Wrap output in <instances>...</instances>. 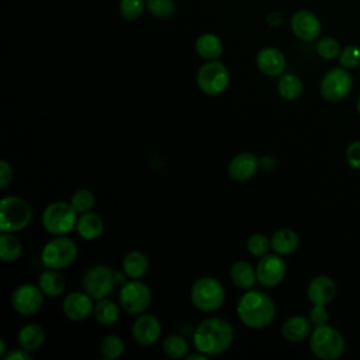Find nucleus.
Listing matches in <instances>:
<instances>
[{"mask_svg": "<svg viewBox=\"0 0 360 360\" xmlns=\"http://www.w3.org/2000/svg\"><path fill=\"white\" fill-rule=\"evenodd\" d=\"M235 332L232 325L222 318H207L201 321L193 332V345L195 350L207 357L221 356L228 352L233 343Z\"/></svg>", "mask_w": 360, "mask_h": 360, "instance_id": "f257e3e1", "label": "nucleus"}, {"mask_svg": "<svg viewBox=\"0 0 360 360\" xmlns=\"http://www.w3.org/2000/svg\"><path fill=\"white\" fill-rule=\"evenodd\" d=\"M239 321L250 329L267 328L276 316L273 298L260 290H246L236 304Z\"/></svg>", "mask_w": 360, "mask_h": 360, "instance_id": "f03ea898", "label": "nucleus"}, {"mask_svg": "<svg viewBox=\"0 0 360 360\" xmlns=\"http://www.w3.org/2000/svg\"><path fill=\"white\" fill-rule=\"evenodd\" d=\"M309 349L321 360H336L346 349L343 335L333 326L325 323L315 326L309 335Z\"/></svg>", "mask_w": 360, "mask_h": 360, "instance_id": "7ed1b4c3", "label": "nucleus"}, {"mask_svg": "<svg viewBox=\"0 0 360 360\" xmlns=\"http://www.w3.org/2000/svg\"><path fill=\"white\" fill-rule=\"evenodd\" d=\"M190 298L197 309L202 312H215L225 302V288L218 278L202 276L193 283Z\"/></svg>", "mask_w": 360, "mask_h": 360, "instance_id": "20e7f679", "label": "nucleus"}, {"mask_svg": "<svg viewBox=\"0 0 360 360\" xmlns=\"http://www.w3.org/2000/svg\"><path fill=\"white\" fill-rule=\"evenodd\" d=\"M77 217L79 215L70 202L53 201L48 204L42 211L41 222L48 233L53 236H62L76 229Z\"/></svg>", "mask_w": 360, "mask_h": 360, "instance_id": "39448f33", "label": "nucleus"}, {"mask_svg": "<svg viewBox=\"0 0 360 360\" xmlns=\"http://www.w3.org/2000/svg\"><path fill=\"white\" fill-rule=\"evenodd\" d=\"M32 219V211L28 202L17 195H6L0 201V231L20 232L25 229Z\"/></svg>", "mask_w": 360, "mask_h": 360, "instance_id": "423d86ee", "label": "nucleus"}, {"mask_svg": "<svg viewBox=\"0 0 360 360\" xmlns=\"http://www.w3.org/2000/svg\"><path fill=\"white\" fill-rule=\"evenodd\" d=\"M77 253V245L73 239L65 235L55 236L42 248L41 262L45 269L62 270L76 260Z\"/></svg>", "mask_w": 360, "mask_h": 360, "instance_id": "0eeeda50", "label": "nucleus"}, {"mask_svg": "<svg viewBox=\"0 0 360 360\" xmlns=\"http://www.w3.org/2000/svg\"><path fill=\"white\" fill-rule=\"evenodd\" d=\"M229 79L228 68L218 59L207 60L197 70L198 89L211 97L222 94L229 86Z\"/></svg>", "mask_w": 360, "mask_h": 360, "instance_id": "6e6552de", "label": "nucleus"}, {"mask_svg": "<svg viewBox=\"0 0 360 360\" xmlns=\"http://www.w3.org/2000/svg\"><path fill=\"white\" fill-rule=\"evenodd\" d=\"M118 302L121 309L128 315H139L150 307L152 291L141 278H131L121 285Z\"/></svg>", "mask_w": 360, "mask_h": 360, "instance_id": "1a4fd4ad", "label": "nucleus"}, {"mask_svg": "<svg viewBox=\"0 0 360 360\" xmlns=\"http://www.w3.org/2000/svg\"><path fill=\"white\" fill-rule=\"evenodd\" d=\"M115 284V273L107 264H94L89 267L82 277L83 290L94 301L107 298L112 292Z\"/></svg>", "mask_w": 360, "mask_h": 360, "instance_id": "9d476101", "label": "nucleus"}, {"mask_svg": "<svg viewBox=\"0 0 360 360\" xmlns=\"http://www.w3.org/2000/svg\"><path fill=\"white\" fill-rule=\"evenodd\" d=\"M353 89V77L345 68H332L321 79L319 93L325 101L338 103L349 96Z\"/></svg>", "mask_w": 360, "mask_h": 360, "instance_id": "9b49d317", "label": "nucleus"}, {"mask_svg": "<svg viewBox=\"0 0 360 360\" xmlns=\"http://www.w3.org/2000/svg\"><path fill=\"white\" fill-rule=\"evenodd\" d=\"M44 297L45 294L42 292L39 285L24 283L14 288V291L11 292L10 302L17 314L31 316L42 308Z\"/></svg>", "mask_w": 360, "mask_h": 360, "instance_id": "f8f14e48", "label": "nucleus"}, {"mask_svg": "<svg viewBox=\"0 0 360 360\" xmlns=\"http://www.w3.org/2000/svg\"><path fill=\"white\" fill-rule=\"evenodd\" d=\"M287 273V264L283 256L277 253H267L259 257L256 264V277L257 283L263 287L271 288L278 285Z\"/></svg>", "mask_w": 360, "mask_h": 360, "instance_id": "ddd939ff", "label": "nucleus"}, {"mask_svg": "<svg viewBox=\"0 0 360 360\" xmlns=\"http://www.w3.org/2000/svg\"><path fill=\"white\" fill-rule=\"evenodd\" d=\"M131 333L138 345L152 346L162 335V323L153 314L143 312L135 318Z\"/></svg>", "mask_w": 360, "mask_h": 360, "instance_id": "4468645a", "label": "nucleus"}, {"mask_svg": "<svg viewBox=\"0 0 360 360\" xmlns=\"http://www.w3.org/2000/svg\"><path fill=\"white\" fill-rule=\"evenodd\" d=\"M94 309L93 298L86 291H70L62 302V312L70 321H84Z\"/></svg>", "mask_w": 360, "mask_h": 360, "instance_id": "2eb2a0df", "label": "nucleus"}, {"mask_svg": "<svg viewBox=\"0 0 360 360\" xmlns=\"http://www.w3.org/2000/svg\"><path fill=\"white\" fill-rule=\"evenodd\" d=\"M291 31L294 35L305 42L314 41L321 35V21L319 18L309 10H298L292 14L291 21Z\"/></svg>", "mask_w": 360, "mask_h": 360, "instance_id": "dca6fc26", "label": "nucleus"}, {"mask_svg": "<svg viewBox=\"0 0 360 360\" xmlns=\"http://www.w3.org/2000/svg\"><path fill=\"white\" fill-rule=\"evenodd\" d=\"M259 169V158L252 152H242L231 159L228 165V174L232 180L245 183L250 180Z\"/></svg>", "mask_w": 360, "mask_h": 360, "instance_id": "f3484780", "label": "nucleus"}, {"mask_svg": "<svg viewBox=\"0 0 360 360\" xmlns=\"http://www.w3.org/2000/svg\"><path fill=\"white\" fill-rule=\"evenodd\" d=\"M256 66L263 75L269 77H278L285 69L284 53L278 48L264 46L256 55Z\"/></svg>", "mask_w": 360, "mask_h": 360, "instance_id": "a211bd4d", "label": "nucleus"}, {"mask_svg": "<svg viewBox=\"0 0 360 360\" xmlns=\"http://www.w3.org/2000/svg\"><path fill=\"white\" fill-rule=\"evenodd\" d=\"M307 295L312 305H326L336 295V284L329 276H316L309 281Z\"/></svg>", "mask_w": 360, "mask_h": 360, "instance_id": "6ab92c4d", "label": "nucleus"}, {"mask_svg": "<svg viewBox=\"0 0 360 360\" xmlns=\"http://www.w3.org/2000/svg\"><path fill=\"white\" fill-rule=\"evenodd\" d=\"M312 332V323L308 316L292 315L281 325V336L291 343L304 342Z\"/></svg>", "mask_w": 360, "mask_h": 360, "instance_id": "aec40b11", "label": "nucleus"}, {"mask_svg": "<svg viewBox=\"0 0 360 360\" xmlns=\"http://www.w3.org/2000/svg\"><path fill=\"white\" fill-rule=\"evenodd\" d=\"M76 231L82 239L96 240L104 232V221L98 214H96L93 211L83 212L77 217Z\"/></svg>", "mask_w": 360, "mask_h": 360, "instance_id": "412c9836", "label": "nucleus"}, {"mask_svg": "<svg viewBox=\"0 0 360 360\" xmlns=\"http://www.w3.org/2000/svg\"><path fill=\"white\" fill-rule=\"evenodd\" d=\"M271 250L280 256H288L298 249L300 238L295 231L290 228H280L270 236Z\"/></svg>", "mask_w": 360, "mask_h": 360, "instance_id": "4be33fe9", "label": "nucleus"}, {"mask_svg": "<svg viewBox=\"0 0 360 360\" xmlns=\"http://www.w3.org/2000/svg\"><path fill=\"white\" fill-rule=\"evenodd\" d=\"M195 52L204 60H217L224 53L221 38L212 32H204L195 39Z\"/></svg>", "mask_w": 360, "mask_h": 360, "instance_id": "5701e85b", "label": "nucleus"}, {"mask_svg": "<svg viewBox=\"0 0 360 360\" xmlns=\"http://www.w3.org/2000/svg\"><path fill=\"white\" fill-rule=\"evenodd\" d=\"M229 278L235 287L243 291L250 290L257 283L256 267L245 260H236L229 269Z\"/></svg>", "mask_w": 360, "mask_h": 360, "instance_id": "b1692460", "label": "nucleus"}, {"mask_svg": "<svg viewBox=\"0 0 360 360\" xmlns=\"http://www.w3.org/2000/svg\"><path fill=\"white\" fill-rule=\"evenodd\" d=\"M38 285L45 294V297H49V298H58L66 290L65 277L59 273V270H53V269H46L39 274Z\"/></svg>", "mask_w": 360, "mask_h": 360, "instance_id": "393cba45", "label": "nucleus"}, {"mask_svg": "<svg viewBox=\"0 0 360 360\" xmlns=\"http://www.w3.org/2000/svg\"><path fill=\"white\" fill-rule=\"evenodd\" d=\"M149 270V259L141 250H131L122 259V273L129 278H142Z\"/></svg>", "mask_w": 360, "mask_h": 360, "instance_id": "a878e982", "label": "nucleus"}, {"mask_svg": "<svg viewBox=\"0 0 360 360\" xmlns=\"http://www.w3.org/2000/svg\"><path fill=\"white\" fill-rule=\"evenodd\" d=\"M45 338L46 336L42 326H39L38 323H28L18 330L17 342L20 347L28 352H35L44 345Z\"/></svg>", "mask_w": 360, "mask_h": 360, "instance_id": "bb28decb", "label": "nucleus"}, {"mask_svg": "<svg viewBox=\"0 0 360 360\" xmlns=\"http://www.w3.org/2000/svg\"><path fill=\"white\" fill-rule=\"evenodd\" d=\"M120 309L121 307L117 305L114 301L108 298H103L94 304L93 315L100 325L112 326L120 318Z\"/></svg>", "mask_w": 360, "mask_h": 360, "instance_id": "cd10ccee", "label": "nucleus"}, {"mask_svg": "<svg viewBox=\"0 0 360 360\" xmlns=\"http://www.w3.org/2000/svg\"><path fill=\"white\" fill-rule=\"evenodd\" d=\"M22 253V243L14 232L0 233V257L4 263L15 262Z\"/></svg>", "mask_w": 360, "mask_h": 360, "instance_id": "c85d7f7f", "label": "nucleus"}, {"mask_svg": "<svg viewBox=\"0 0 360 360\" xmlns=\"http://www.w3.org/2000/svg\"><path fill=\"white\" fill-rule=\"evenodd\" d=\"M302 90H304V84L297 75H292V73L281 75L277 82L278 94L287 101L297 100L302 94Z\"/></svg>", "mask_w": 360, "mask_h": 360, "instance_id": "c756f323", "label": "nucleus"}, {"mask_svg": "<svg viewBox=\"0 0 360 360\" xmlns=\"http://www.w3.org/2000/svg\"><path fill=\"white\" fill-rule=\"evenodd\" d=\"M162 349L167 357L176 359V360L186 359L188 354L187 340L181 335H177V333L166 336L162 343Z\"/></svg>", "mask_w": 360, "mask_h": 360, "instance_id": "7c9ffc66", "label": "nucleus"}, {"mask_svg": "<svg viewBox=\"0 0 360 360\" xmlns=\"http://www.w3.org/2000/svg\"><path fill=\"white\" fill-rule=\"evenodd\" d=\"M125 350L124 340L118 335H107L98 346V352L105 360H117Z\"/></svg>", "mask_w": 360, "mask_h": 360, "instance_id": "2f4dec72", "label": "nucleus"}, {"mask_svg": "<svg viewBox=\"0 0 360 360\" xmlns=\"http://www.w3.org/2000/svg\"><path fill=\"white\" fill-rule=\"evenodd\" d=\"M70 204L76 210L77 214L89 212L93 210L96 204V197L89 188H79L70 197Z\"/></svg>", "mask_w": 360, "mask_h": 360, "instance_id": "473e14b6", "label": "nucleus"}, {"mask_svg": "<svg viewBox=\"0 0 360 360\" xmlns=\"http://www.w3.org/2000/svg\"><path fill=\"white\" fill-rule=\"evenodd\" d=\"M271 249L270 239L264 233H252L248 240H246V250L253 256V257H262L269 253Z\"/></svg>", "mask_w": 360, "mask_h": 360, "instance_id": "72a5a7b5", "label": "nucleus"}, {"mask_svg": "<svg viewBox=\"0 0 360 360\" xmlns=\"http://www.w3.org/2000/svg\"><path fill=\"white\" fill-rule=\"evenodd\" d=\"M148 11L160 20H167L173 17L176 11L174 0H146Z\"/></svg>", "mask_w": 360, "mask_h": 360, "instance_id": "f704fd0d", "label": "nucleus"}, {"mask_svg": "<svg viewBox=\"0 0 360 360\" xmlns=\"http://www.w3.org/2000/svg\"><path fill=\"white\" fill-rule=\"evenodd\" d=\"M146 8V0H120V14L124 20L132 21L139 18Z\"/></svg>", "mask_w": 360, "mask_h": 360, "instance_id": "c9c22d12", "label": "nucleus"}, {"mask_svg": "<svg viewBox=\"0 0 360 360\" xmlns=\"http://www.w3.org/2000/svg\"><path fill=\"white\" fill-rule=\"evenodd\" d=\"M340 51H342L340 44L335 38L326 37L316 42V53L326 60H332V59L338 58Z\"/></svg>", "mask_w": 360, "mask_h": 360, "instance_id": "e433bc0d", "label": "nucleus"}, {"mask_svg": "<svg viewBox=\"0 0 360 360\" xmlns=\"http://www.w3.org/2000/svg\"><path fill=\"white\" fill-rule=\"evenodd\" d=\"M339 63L345 69H354L360 65V48L357 45H346L339 53Z\"/></svg>", "mask_w": 360, "mask_h": 360, "instance_id": "4c0bfd02", "label": "nucleus"}, {"mask_svg": "<svg viewBox=\"0 0 360 360\" xmlns=\"http://www.w3.org/2000/svg\"><path fill=\"white\" fill-rule=\"evenodd\" d=\"M308 318H309V321H311V323H312L314 326L325 325V323H328V321H329V312H328V309L325 308V305H314V307L309 309Z\"/></svg>", "mask_w": 360, "mask_h": 360, "instance_id": "58836bf2", "label": "nucleus"}, {"mask_svg": "<svg viewBox=\"0 0 360 360\" xmlns=\"http://www.w3.org/2000/svg\"><path fill=\"white\" fill-rule=\"evenodd\" d=\"M346 162L349 163L350 167L353 169H360V142L354 141L352 142L345 152Z\"/></svg>", "mask_w": 360, "mask_h": 360, "instance_id": "ea45409f", "label": "nucleus"}, {"mask_svg": "<svg viewBox=\"0 0 360 360\" xmlns=\"http://www.w3.org/2000/svg\"><path fill=\"white\" fill-rule=\"evenodd\" d=\"M11 180H13V167L6 159H1L0 160V188L6 190L10 186Z\"/></svg>", "mask_w": 360, "mask_h": 360, "instance_id": "a19ab883", "label": "nucleus"}, {"mask_svg": "<svg viewBox=\"0 0 360 360\" xmlns=\"http://www.w3.org/2000/svg\"><path fill=\"white\" fill-rule=\"evenodd\" d=\"M4 360H31V354L28 350L18 347V349H13L8 353H6Z\"/></svg>", "mask_w": 360, "mask_h": 360, "instance_id": "79ce46f5", "label": "nucleus"}, {"mask_svg": "<svg viewBox=\"0 0 360 360\" xmlns=\"http://www.w3.org/2000/svg\"><path fill=\"white\" fill-rule=\"evenodd\" d=\"M259 165H260V169L263 172H271V170L276 169L277 160L271 155H263V156L259 158Z\"/></svg>", "mask_w": 360, "mask_h": 360, "instance_id": "37998d69", "label": "nucleus"}, {"mask_svg": "<svg viewBox=\"0 0 360 360\" xmlns=\"http://www.w3.org/2000/svg\"><path fill=\"white\" fill-rule=\"evenodd\" d=\"M266 21H267V24H269L270 27L277 28V27H280L281 22H283V15H281V13H278V11H270V13L266 15Z\"/></svg>", "mask_w": 360, "mask_h": 360, "instance_id": "c03bdc74", "label": "nucleus"}, {"mask_svg": "<svg viewBox=\"0 0 360 360\" xmlns=\"http://www.w3.org/2000/svg\"><path fill=\"white\" fill-rule=\"evenodd\" d=\"M187 360H207V356L204 354V353H201V352H198L197 350V353H191V354H187V357H186Z\"/></svg>", "mask_w": 360, "mask_h": 360, "instance_id": "a18cd8bd", "label": "nucleus"}, {"mask_svg": "<svg viewBox=\"0 0 360 360\" xmlns=\"http://www.w3.org/2000/svg\"><path fill=\"white\" fill-rule=\"evenodd\" d=\"M6 353H7V347H6V342H4V339H3V338H0V357H1V359H4V356H6Z\"/></svg>", "mask_w": 360, "mask_h": 360, "instance_id": "49530a36", "label": "nucleus"}, {"mask_svg": "<svg viewBox=\"0 0 360 360\" xmlns=\"http://www.w3.org/2000/svg\"><path fill=\"white\" fill-rule=\"evenodd\" d=\"M357 112L360 114V96H359V98H357Z\"/></svg>", "mask_w": 360, "mask_h": 360, "instance_id": "de8ad7c7", "label": "nucleus"}]
</instances>
